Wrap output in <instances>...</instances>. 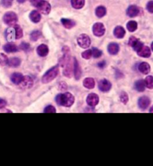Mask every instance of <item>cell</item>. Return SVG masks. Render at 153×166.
I'll return each instance as SVG.
<instances>
[{"label":"cell","instance_id":"2e32d148","mask_svg":"<svg viewBox=\"0 0 153 166\" xmlns=\"http://www.w3.org/2000/svg\"><path fill=\"white\" fill-rule=\"evenodd\" d=\"M37 53L41 57H44L49 53V48L45 44H41L37 49Z\"/></svg>","mask_w":153,"mask_h":166},{"label":"cell","instance_id":"f35d334b","mask_svg":"<svg viewBox=\"0 0 153 166\" xmlns=\"http://www.w3.org/2000/svg\"><path fill=\"white\" fill-rule=\"evenodd\" d=\"M146 9L149 12L153 14V1H149L146 5Z\"/></svg>","mask_w":153,"mask_h":166},{"label":"cell","instance_id":"8992f818","mask_svg":"<svg viewBox=\"0 0 153 166\" xmlns=\"http://www.w3.org/2000/svg\"><path fill=\"white\" fill-rule=\"evenodd\" d=\"M105 26L101 23H96L93 26V32L94 35L97 37H101L105 34Z\"/></svg>","mask_w":153,"mask_h":166},{"label":"cell","instance_id":"cb8c5ba5","mask_svg":"<svg viewBox=\"0 0 153 166\" xmlns=\"http://www.w3.org/2000/svg\"><path fill=\"white\" fill-rule=\"evenodd\" d=\"M61 23H62L63 26L66 28V29H72L76 26V23L72 20L69 19H61Z\"/></svg>","mask_w":153,"mask_h":166},{"label":"cell","instance_id":"74e56055","mask_svg":"<svg viewBox=\"0 0 153 166\" xmlns=\"http://www.w3.org/2000/svg\"><path fill=\"white\" fill-rule=\"evenodd\" d=\"M44 112H47V113H56V110L55 109V107L52 106H48L44 109Z\"/></svg>","mask_w":153,"mask_h":166},{"label":"cell","instance_id":"7402d4cb","mask_svg":"<svg viewBox=\"0 0 153 166\" xmlns=\"http://www.w3.org/2000/svg\"><path fill=\"white\" fill-rule=\"evenodd\" d=\"M4 51L6 53H15V52L17 51V47H16L15 44H12V43H8V44H5L3 47Z\"/></svg>","mask_w":153,"mask_h":166},{"label":"cell","instance_id":"bcb514c9","mask_svg":"<svg viewBox=\"0 0 153 166\" xmlns=\"http://www.w3.org/2000/svg\"><path fill=\"white\" fill-rule=\"evenodd\" d=\"M149 112H152V113H153V106L150 108V109H149Z\"/></svg>","mask_w":153,"mask_h":166},{"label":"cell","instance_id":"ac0fdd59","mask_svg":"<svg viewBox=\"0 0 153 166\" xmlns=\"http://www.w3.org/2000/svg\"><path fill=\"white\" fill-rule=\"evenodd\" d=\"M29 17L31 20H32L33 23H39L41 19L40 14L38 11H32L29 15Z\"/></svg>","mask_w":153,"mask_h":166},{"label":"cell","instance_id":"3957f363","mask_svg":"<svg viewBox=\"0 0 153 166\" xmlns=\"http://www.w3.org/2000/svg\"><path fill=\"white\" fill-rule=\"evenodd\" d=\"M3 20L7 25L8 26H14L17 22V16L14 12H7L4 15Z\"/></svg>","mask_w":153,"mask_h":166},{"label":"cell","instance_id":"e575fe53","mask_svg":"<svg viewBox=\"0 0 153 166\" xmlns=\"http://www.w3.org/2000/svg\"><path fill=\"white\" fill-rule=\"evenodd\" d=\"M120 100L122 101V103L126 104L128 101V96L125 92L122 91L121 94H120Z\"/></svg>","mask_w":153,"mask_h":166},{"label":"cell","instance_id":"ffe728a7","mask_svg":"<svg viewBox=\"0 0 153 166\" xmlns=\"http://www.w3.org/2000/svg\"><path fill=\"white\" fill-rule=\"evenodd\" d=\"M6 38L8 41H12L16 38L15 37V29L14 28H9L6 30L5 32Z\"/></svg>","mask_w":153,"mask_h":166},{"label":"cell","instance_id":"e0dca14e","mask_svg":"<svg viewBox=\"0 0 153 166\" xmlns=\"http://www.w3.org/2000/svg\"><path fill=\"white\" fill-rule=\"evenodd\" d=\"M108 53L111 55H116L118 53L119 50H120V47L116 43H111L108 45Z\"/></svg>","mask_w":153,"mask_h":166},{"label":"cell","instance_id":"ab89813d","mask_svg":"<svg viewBox=\"0 0 153 166\" xmlns=\"http://www.w3.org/2000/svg\"><path fill=\"white\" fill-rule=\"evenodd\" d=\"M30 48L29 44H27V43H22L20 45V49L21 50H24V51H28Z\"/></svg>","mask_w":153,"mask_h":166},{"label":"cell","instance_id":"d590c367","mask_svg":"<svg viewBox=\"0 0 153 166\" xmlns=\"http://www.w3.org/2000/svg\"><path fill=\"white\" fill-rule=\"evenodd\" d=\"M92 55L95 58H98L102 55V52L99 50H98L97 48H93V50H92Z\"/></svg>","mask_w":153,"mask_h":166},{"label":"cell","instance_id":"7c38bea8","mask_svg":"<svg viewBox=\"0 0 153 166\" xmlns=\"http://www.w3.org/2000/svg\"><path fill=\"white\" fill-rule=\"evenodd\" d=\"M137 54H138L139 56L143 57V58H149L151 55V50L149 48L146 46L143 45L138 51L137 52Z\"/></svg>","mask_w":153,"mask_h":166},{"label":"cell","instance_id":"4316f807","mask_svg":"<svg viewBox=\"0 0 153 166\" xmlns=\"http://www.w3.org/2000/svg\"><path fill=\"white\" fill-rule=\"evenodd\" d=\"M135 88L137 91L143 92L145 90V88H146V85H145L144 80H138L135 82Z\"/></svg>","mask_w":153,"mask_h":166},{"label":"cell","instance_id":"ba28073f","mask_svg":"<svg viewBox=\"0 0 153 166\" xmlns=\"http://www.w3.org/2000/svg\"><path fill=\"white\" fill-rule=\"evenodd\" d=\"M87 103L91 107L96 106L99 103V97L96 94H90L87 97Z\"/></svg>","mask_w":153,"mask_h":166},{"label":"cell","instance_id":"7a4b0ae2","mask_svg":"<svg viewBox=\"0 0 153 166\" xmlns=\"http://www.w3.org/2000/svg\"><path fill=\"white\" fill-rule=\"evenodd\" d=\"M59 73V68L58 66H55L49 70L46 73L44 74V76L42 78L43 83H49L53 79H56V76H58Z\"/></svg>","mask_w":153,"mask_h":166},{"label":"cell","instance_id":"7dc6e473","mask_svg":"<svg viewBox=\"0 0 153 166\" xmlns=\"http://www.w3.org/2000/svg\"><path fill=\"white\" fill-rule=\"evenodd\" d=\"M151 49H152V50L153 51V42H152V45H151Z\"/></svg>","mask_w":153,"mask_h":166},{"label":"cell","instance_id":"6da1fadb","mask_svg":"<svg viewBox=\"0 0 153 166\" xmlns=\"http://www.w3.org/2000/svg\"><path fill=\"white\" fill-rule=\"evenodd\" d=\"M56 102L59 106L65 107H70L73 104L75 98L73 95L70 93L59 94L56 97Z\"/></svg>","mask_w":153,"mask_h":166},{"label":"cell","instance_id":"f546056e","mask_svg":"<svg viewBox=\"0 0 153 166\" xmlns=\"http://www.w3.org/2000/svg\"><path fill=\"white\" fill-rule=\"evenodd\" d=\"M15 29V37H16V39H20L22 37L23 35V32H22V29H21L20 26H14Z\"/></svg>","mask_w":153,"mask_h":166},{"label":"cell","instance_id":"836d02e7","mask_svg":"<svg viewBox=\"0 0 153 166\" xmlns=\"http://www.w3.org/2000/svg\"><path fill=\"white\" fill-rule=\"evenodd\" d=\"M8 62V58L3 53H0V65H6Z\"/></svg>","mask_w":153,"mask_h":166},{"label":"cell","instance_id":"52a82bcc","mask_svg":"<svg viewBox=\"0 0 153 166\" xmlns=\"http://www.w3.org/2000/svg\"><path fill=\"white\" fill-rule=\"evenodd\" d=\"M20 86L21 88L23 89H28L31 88L33 85V79H32V77L28 76H23L22 78V80L21 81V82L20 83Z\"/></svg>","mask_w":153,"mask_h":166},{"label":"cell","instance_id":"f1b7e54d","mask_svg":"<svg viewBox=\"0 0 153 166\" xmlns=\"http://www.w3.org/2000/svg\"><path fill=\"white\" fill-rule=\"evenodd\" d=\"M126 26H127V29H128V30L129 31V32H133L137 29V23L135 22V21L131 20V21H129V22L127 23Z\"/></svg>","mask_w":153,"mask_h":166},{"label":"cell","instance_id":"9a60e30c","mask_svg":"<svg viewBox=\"0 0 153 166\" xmlns=\"http://www.w3.org/2000/svg\"><path fill=\"white\" fill-rule=\"evenodd\" d=\"M138 70L140 73H143V74H148L151 70L150 65L146 62H142L139 64Z\"/></svg>","mask_w":153,"mask_h":166},{"label":"cell","instance_id":"8d00e7d4","mask_svg":"<svg viewBox=\"0 0 153 166\" xmlns=\"http://www.w3.org/2000/svg\"><path fill=\"white\" fill-rule=\"evenodd\" d=\"M82 58H84L85 59H90L92 56V50H88L86 51L83 52L82 54Z\"/></svg>","mask_w":153,"mask_h":166},{"label":"cell","instance_id":"b9f144b4","mask_svg":"<svg viewBox=\"0 0 153 166\" xmlns=\"http://www.w3.org/2000/svg\"><path fill=\"white\" fill-rule=\"evenodd\" d=\"M2 4L5 7H9V6L11 5V2L8 1V0H2Z\"/></svg>","mask_w":153,"mask_h":166},{"label":"cell","instance_id":"9c48e42d","mask_svg":"<svg viewBox=\"0 0 153 166\" xmlns=\"http://www.w3.org/2000/svg\"><path fill=\"white\" fill-rule=\"evenodd\" d=\"M99 88L103 92H108L111 88V83L106 79H102L99 82Z\"/></svg>","mask_w":153,"mask_h":166},{"label":"cell","instance_id":"4fadbf2b","mask_svg":"<svg viewBox=\"0 0 153 166\" xmlns=\"http://www.w3.org/2000/svg\"><path fill=\"white\" fill-rule=\"evenodd\" d=\"M73 65H74L75 77H76V79L79 80V79H80L81 76H82V68H81L79 62H78V61L76 59V58H74V63H73Z\"/></svg>","mask_w":153,"mask_h":166},{"label":"cell","instance_id":"f6af8a7d","mask_svg":"<svg viewBox=\"0 0 153 166\" xmlns=\"http://www.w3.org/2000/svg\"><path fill=\"white\" fill-rule=\"evenodd\" d=\"M26 1V0H17L18 2L20 3H22V2H25Z\"/></svg>","mask_w":153,"mask_h":166},{"label":"cell","instance_id":"8fae6325","mask_svg":"<svg viewBox=\"0 0 153 166\" xmlns=\"http://www.w3.org/2000/svg\"><path fill=\"white\" fill-rule=\"evenodd\" d=\"M127 15L130 17H137L140 13V9L136 5H131L127 9Z\"/></svg>","mask_w":153,"mask_h":166},{"label":"cell","instance_id":"4dcf8cb0","mask_svg":"<svg viewBox=\"0 0 153 166\" xmlns=\"http://www.w3.org/2000/svg\"><path fill=\"white\" fill-rule=\"evenodd\" d=\"M40 36H41L40 32V31L36 30V31H34L33 32H32L30 38L32 41H38L40 38Z\"/></svg>","mask_w":153,"mask_h":166},{"label":"cell","instance_id":"d4e9b609","mask_svg":"<svg viewBox=\"0 0 153 166\" xmlns=\"http://www.w3.org/2000/svg\"><path fill=\"white\" fill-rule=\"evenodd\" d=\"M85 0H71V4L74 8L80 9L85 5Z\"/></svg>","mask_w":153,"mask_h":166},{"label":"cell","instance_id":"c3c4849f","mask_svg":"<svg viewBox=\"0 0 153 166\" xmlns=\"http://www.w3.org/2000/svg\"><path fill=\"white\" fill-rule=\"evenodd\" d=\"M8 1H10V2H11V1H13V0H8Z\"/></svg>","mask_w":153,"mask_h":166},{"label":"cell","instance_id":"5b68a950","mask_svg":"<svg viewBox=\"0 0 153 166\" xmlns=\"http://www.w3.org/2000/svg\"><path fill=\"white\" fill-rule=\"evenodd\" d=\"M37 8H38L39 11L44 14H48L50 12V11H51V5H50V4L48 2L44 1V0L41 1L39 3V5L37 6Z\"/></svg>","mask_w":153,"mask_h":166},{"label":"cell","instance_id":"83f0119b","mask_svg":"<svg viewBox=\"0 0 153 166\" xmlns=\"http://www.w3.org/2000/svg\"><path fill=\"white\" fill-rule=\"evenodd\" d=\"M106 14V8L104 6H99L96 9V15L98 17H103Z\"/></svg>","mask_w":153,"mask_h":166},{"label":"cell","instance_id":"30bf717a","mask_svg":"<svg viewBox=\"0 0 153 166\" xmlns=\"http://www.w3.org/2000/svg\"><path fill=\"white\" fill-rule=\"evenodd\" d=\"M150 99L148 97L146 96L141 97L138 100V106L141 109H147L148 106L150 105Z\"/></svg>","mask_w":153,"mask_h":166},{"label":"cell","instance_id":"60d3db41","mask_svg":"<svg viewBox=\"0 0 153 166\" xmlns=\"http://www.w3.org/2000/svg\"><path fill=\"white\" fill-rule=\"evenodd\" d=\"M41 1H43V0H31V3H32V5L33 6L37 7Z\"/></svg>","mask_w":153,"mask_h":166},{"label":"cell","instance_id":"603a6c76","mask_svg":"<svg viewBox=\"0 0 153 166\" xmlns=\"http://www.w3.org/2000/svg\"><path fill=\"white\" fill-rule=\"evenodd\" d=\"M84 86L86 88L92 89L95 87V81L93 78H86L83 82Z\"/></svg>","mask_w":153,"mask_h":166},{"label":"cell","instance_id":"484cf974","mask_svg":"<svg viewBox=\"0 0 153 166\" xmlns=\"http://www.w3.org/2000/svg\"><path fill=\"white\" fill-rule=\"evenodd\" d=\"M8 65L10 66V67H18V66L20 65L21 60L18 58H12L8 60Z\"/></svg>","mask_w":153,"mask_h":166},{"label":"cell","instance_id":"1f68e13d","mask_svg":"<svg viewBox=\"0 0 153 166\" xmlns=\"http://www.w3.org/2000/svg\"><path fill=\"white\" fill-rule=\"evenodd\" d=\"M145 85L146 87L149 89L153 88V76H148L145 79Z\"/></svg>","mask_w":153,"mask_h":166},{"label":"cell","instance_id":"d6986e66","mask_svg":"<svg viewBox=\"0 0 153 166\" xmlns=\"http://www.w3.org/2000/svg\"><path fill=\"white\" fill-rule=\"evenodd\" d=\"M114 35L116 38H122L125 35V31L122 26H117L114 29Z\"/></svg>","mask_w":153,"mask_h":166},{"label":"cell","instance_id":"ee69618b","mask_svg":"<svg viewBox=\"0 0 153 166\" xmlns=\"http://www.w3.org/2000/svg\"><path fill=\"white\" fill-rule=\"evenodd\" d=\"M99 67H101V68H103V67L105 66V61H102V62L99 63Z\"/></svg>","mask_w":153,"mask_h":166},{"label":"cell","instance_id":"277c9868","mask_svg":"<svg viewBox=\"0 0 153 166\" xmlns=\"http://www.w3.org/2000/svg\"><path fill=\"white\" fill-rule=\"evenodd\" d=\"M78 44L83 49H87L90 47L91 45V38L88 35H85V34H82L78 38Z\"/></svg>","mask_w":153,"mask_h":166},{"label":"cell","instance_id":"44dd1931","mask_svg":"<svg viewBox=\"0 0 153 166\" xmlns=\"http://www.w3.org/2000/svg\"><path fill=\"white\" fill-rule=\"evenodd\" d=\"M22 78H23V76L20 73H14L10 76V79H11L12 82H14L16 85H19L21 82V81L22 80Z\"/></svg>","mask_w":153,"mask_h":166},{"label":"cell","instance_id":"5bb4252c","mask_svg":"<svg viewBox=\"0 0 153 166\" xmlns=\"http://www.w3.org/2000/svg\"><path fill=\"white\" fill-rule=\"evenodd\" d=\"M73 67L72 65V63L70 62V61H69L67 63L65 66H64V75L65 76L68 78H71L73 76Z\"/></svg>","mask_w":153,"mask_h":166},{"label":"cell","instance_id":"7bdbcfd3","mask_svg":"<svg viewBox=\"0 0 153 166\" xmlns=\"http://www.w3.org/2000/svg\"><path fill=\"white\" fill-rule=\"evenodd\" d=\"M5 106H6V101L2 99H0V109H3L4 107H5Z\"/></svg>","mask_w":153,"mask_h":166},{"label":"cell","instance_id":"d6a6232c","mask_svg":"<svg viewBox=\"0 0 153 166\" xmlns=\"http://www.w3.org/2000/svg\"><path fill=\"white\" fill-rule=\"evenodd\" d=\"M139 42H140V41H139L137 38H136L135 37L132 36L129 38V41H128V44H129V46H131V47L134 48V47L137 46V44H138Z\"/></svg>","mask_w":153,"mask_h":166}]
</instances>
